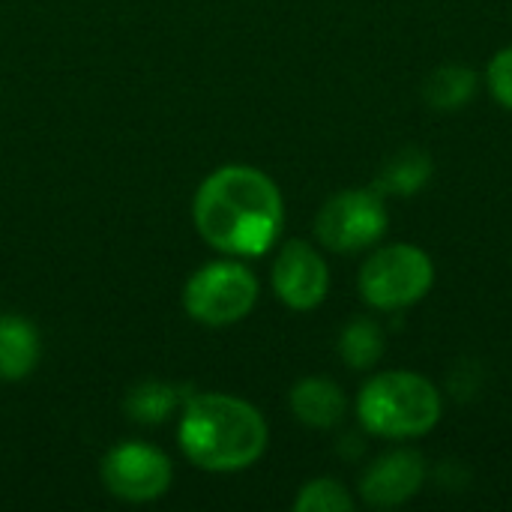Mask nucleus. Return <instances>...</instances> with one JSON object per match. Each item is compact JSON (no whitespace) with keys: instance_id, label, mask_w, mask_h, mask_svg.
Masks as SVG:
<instances>
[{"instance_id":"obj_12","label":"nucleus","mask_w":512,"mask_h":512,"mask_svg":"<svg viewBox=\"0 0 512 512\" xmlns=\"http://www.w3.org/2000/svg\"><path fill=\"white\" fill-rule=\"evenodd\" d=\"M432 177V159L426 150L408 147L399 150L378 174L375 180V192L381 195H414L417 189H423Z\"/></svg>"},{"instance_id":"obj_9","label":"nucleus","mask_w":512,"mask_h":512,"mask_svg":"<svg viewBox=\"0 0 512 512\" xmlns=\"http://www.w3.org/2000/svg\"><path fill=\"white\" fill-rule=\"evenodd\" d=\"M426 477L423 456L414 450H393L381 456L360 480V495L372 507H399L411 501Z\"/></svg>"},{"instance_id":"obj_3","label":"nucleus","mask_w":512,"mask_h":512,"mask_svg":"<svg viewBox=\"0 0 512 512\" xmlns=\"http://www.w3.org/2000/svg\"><path fill=\"white\" fill-rule=\"evenodd\" d=\"M360 423L381 438H417L438 426L441 393L414 372H381L357 399Z\"/></svg>"},{"instance_id":"obj_16","label":"nucleus","mask_w":512,"mask_h":512,"mask_svg":"<svg viewBox=\"0 0 512 512\" xmlns=\"http://www.w3.org/2000/svg\"><path fill=\"white\" fill-rule=\"evenodd\" d=\"M297 512H351L354 501L345 492L342 483L336 480H312L300 489L297 501H294Z\"/></svg>"},{"instance_id":"obj_14","label":"nucleus","mask_w":512,"mask_h":512,"mask_svg":"<svg viewBox=\"0 0 512 512\" xmlns=\"http://www.w3.org/2000/svg\"><path fill=\"white\" fill-rule=\"evenodd\" d=\"M339 354L351 369H369L384 354V333L375 321L357 318L339 336Z\"/></svg>"},{"instance_id":"obj_1","label":"nucleus","mask_w":512,"mask_h":512,"mask_svg":"<svg viewBox=\"0 0 512 512\" xmlns=\"http://www.w3.org/2000/svg\"><path fill=\"white\" fill-rule=\"evenodd\" d=\"M198 234L225 255H264L285 219L282 192L276 183L249 165H225L213 171L192 204Z\"/></svg>"},{"instance_id":"obj_15","label":"nucleus","mask_w":512,"mask_h":512,"mask_svg":"<svg viewBox=\"0 0 512 512\" xmlns=\"http://www.w3.org/2000/svg\"><path fill=\"white\" fill-rule=\"evenodd\" d=\"M180 405V393L171 384H159V381H147L141 387H135L126 399V414L135 423H147L156 426L162 420H168Z\"/></svg>"},{"instance_id":"obj_8","label":"nucleus","mask_w":512,"mask_h":512,"mask_svg":"<svg viewBox=\"0 0 512 512\" xmlns=\"http://www.w3.org/2000/svg\"><path fill=\"white\" fill-rule=\"evenodd\" d=\"M273 288L288 309L309 312L324 303L330 291V270L309 243L291 240L273 264Z\"/></svg>"},{"instance_id":"obj_17","label":"nucleus","mask_w":512,"mask_h":512,"mask_svg":"<svg viewBox=\"0 0 512 512\" xmlns=\"http://www.w3.org/2000/svg\"><path fill=\"white\" fill-rule=\"evenodd\" d=\"M489 87L492 96L512 111V45L498 51L489 63Z\"/></svg>"},{"instance_id":"obj_4","label":"nucleus","mask_w":512,"mask_h":512,"mask_svg":"<svg viewBox=\"0 0 512 512\" xmlns=\"http://www.w3.org/2000/svg\"><path fill=\"white\" fill-rule=\"evenodd\" d=\"M435 282L432 258L411 246L393 243L378 249L360 270V294L381 312H399L420 303Z\"/></svg>"},{"instance_id":"obj_7","label":"nucleus","mask_w":512,"mask_h":512,"mask_svg":"<svg viewBox=\"0 0 512 512\" xmlns=\"http://www.w3.org/2000/svg\"><path fill=\"white\" fill-rule=\"evenodd\" d=\"M102 480L108 492L129 504L156 501L171 486V462L150 444H120L102 462Z\"/></svg>"},{"instance_id":"obj_10","label":"nucleus","mask_w":512,"mask_h":512,"mask_svg":"<svg viewBox=\"0 0 512 512\" xmlns=\"http://www.w3.org/2000/svg\"><path fill=\"white\" fill-rule=\"evenodd\" d=\"M348 399L330 378H306L291 390V411L303 426L330 429L345 417Z\"/></svg>"},{"instance_id":"obj_11","label":"nucleus","mask_w":512,"mask_h":512,"mask_svg":"<svg viewBox=\"0 0 512 512\" xmlns=\"http://www.w3.org/2000/svg\"><path fill=\"white\" fill-rule=\"evenodd\" d=\"M39 363V333L18 315H0V378L21 381Z\"/></svg>"},{"instance_id":"obj_2","label":"nucleus","mask_w":512,"mask_h":512,"mask_svg":"<svg viewBox=\"0 0 512 512\" xmlns=\"http://www.w3.org/2000/svg\"><path fill=\"white\" fill-rule=\"evenodd\" d=\"M180 447L192 465L213 474H234L255 465L267 450V423L243 399L201 393L183 405Z\"/></svg>"},{"instance_id":"obj_6","label":"nucleus","mask_w":512,"mask_h":512,"mask_svg":"<svg viewBox=\"0 0 512 512\" xmlns=\"http://www.w3.org/2000/svg\"><path fill=\"white\" fill-rule=\"evenodd\" d=\"M387 231L384 195L375 189H345L333 195L315 219L318 240L333 252H360Z\"/></svg>"},{"instance_id":"obj_5","label":"nucleus","mask_w":512,"mask_h":512,"mask_svg":"<svg viewBox=\"0 0 512 512\" xmlns=\"http://www.w3.org/2000/svg\"><path fill=\"white\" fill-rule=\"evenodd\" d=\"M258 300V279L237 261H213L192 273L183 288L186 312L207 327L243 321Z\"/></svg>"},{"instance_id":"obj_13","label":"nucleus","mask_w":512,"mask_h":512,"mask_svg":"<svg viewBox=\"0 0 512 512\" xmlns=\"http://www.w3.org/2000/svg\"><path fill=\"white\" fill-rule=\"evenodd\" d=\"M477 90V72L468 66H441L426 81V102L438 111L462 108Z\"/></svg>"}]
</instances>
